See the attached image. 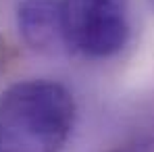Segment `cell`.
<instances>
[{
    "label": "cell",
    "instance_id": "5",
    "mask_svg": "<svg viewBox=\"0 0 154 152\" xmlns=\"http://www.w3.org/2000/svg\"><path fill=\"white\" fill-rule=\"evenodd\" d=\"M150 4H152V6H154V0H150Z\"/></svg>",
    "mask_w": 154,
    "mask_h": 152
},
{
    "label": "cell",
    "instance_id": "4",
    "mask_svg": "<svg viewBox=\"0 0 154 152\" xmlns=\"http://www.w3.org/2000/svg\"><path fill=\"white\" fill-rule=\"evenodd\" d=\"M154 148V140L152 138H135L123 146H115L108 152H152Z\"/></svg>",
    "mask_w": 154,
    "mask_h": 152
},
{
    "label": "cell",
    "instance_id": "1",
    "mask_svg": "<svg viewBox=\"0 0 154 152\" xmlns=\"http://www.w3.org/2000/svg\"><path fill=\"white\" fill-rule=\"evenodd\" d=\"M75 117V98L63 83H13L0 94V152H63Z\"/></svg>",
    "mask_w": 154,
    "mask_h": 152
},
{
    "label": "cell",
    "instance_id": "2",
    "mask_svg": "<svg viewBox=\"0 0 154 152\" xmlns=\"http://www.w3.org/2000/svg\"><path fill=\"white\" fill-rule=\"evenodd\" d=\"M63 44L85 58H110L129 40L125 0H58Z\"/></svg>",
    "mask_w": 154,
    "mask_h": 152
},
{
    "label": "cell",
    "instance_id": "3",
    "mask_svg": "<svg viewBox=\"0 0 154 152\" xmlns=\"http://www.w3.org/2000/svg\"><path fill=\"white\" fill-rule=\"evenodd\" d=\"M17 27L29 48L54 54L65 48L58 0H21L17 6Z\"/></svg>",
    "mask_w": 154,
    "mask_h": 152
}]
</instances>
